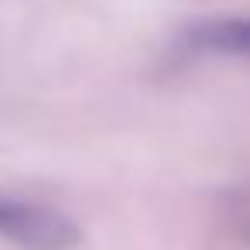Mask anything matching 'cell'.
Instances as JSON below:
<instances>
[{"label": "cell", "mask_w": 250, "mask_h": 250, "mask_svg": "<svg viewBox=\"0 0 250 250\" xmlns=\"http://www.w3.org/2000/svg\"><path fill=\"white\" fill-rule=\"evenodd\" d=\"M0 236L21 250H76L83 243L79 223L65 212L14 195H0Z\"/></svg>", "instance_id": "1"}, {"label": "cell", "mask_w": 250, "mask_h": 250, "mask_svg": "<svg viewBox=\"0 0 250 250\" xmlns=\"http://www.w3.org/2000/svg\"><path fill=\"white\" fill-rule=\"evenodd\" d=\"M188 45L199 52H223V55H250V18L247 21H216L202 24L188 35Z\"/></svg>", "instance_id": "2"}]
</instances>
